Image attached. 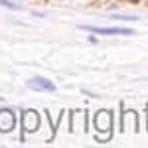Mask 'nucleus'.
Returning a JSON list of instances; mask_svg holds the SVG:
<instances>
[{"label":"nucleus","mask_w":148,"mask_h":148,"mask_svg":"<svg viewBox=\"0 0 148 148\" xmlns=\"http://www.w3.org/2000/svg\"><path fill=\"white\" fill-rule=\"evenodd\" d=\"M79 30L91 32L97 36H132L134 30L130 28H95V26H79Z\"/></svg>","instance_id":"1"},{"label":"nucleus","mask_w":148,"mask_h":148,"mask_svg":"<svg viewBox=\"0 0 148 148\" xmlns=\"http://www.w3.org/2000/svg\"><path fill=\"white\" fill-rule=\"evenodd\" d=\"M28 87L36 89V91H56L57 87L53 85V81L46 79V77H32L28 81Z\"/></svg>","instance_id":"2"},{"label":"nucleus","mask_w":148,"mask_h":148,"mask_svg":"<svg viewBox=\"0 0 148 148\" xmlns=\"http://www.w3.org/2000/svg\"><path fill=\"white\" fill-rule=\"evenodd\" d=\"M16 126V116L10 109L0 111V132H10L12 128Z\"/></svg>","instance_id":"3"},{"label":"nucleus","mask_w":148,"mask_h":148,"mask_svg":"<svg viewBox=\"0 0 148 148\" xmlns=\"http://www.w3.org/2000/svg\"><path fill=\"white\" fill-rule=\"evenodd\" d=\"M22 125H24V130H26V132H34L36 128L40 126L38 113H36V111H26V113H24V119H22Z\"/></svg>","instance_id":"4"},{"label":"nucleus","mask_w":148,"mask_h":148,"mask_svg":"<svg viewBox=\"0 0 148 148\" xmlns=\"http://www.w3.org/2000/svg\"><path fill=\"white\" fill-rule=\"evenodd\" d=\"M0 6L8 8V10H22V6L16 4V2H12V0H0Z\"/></svg>","instance_id":"5"},{"label":"nucleus","mask_w":148,"mask_h":148,"mask_svg":"<svg viewBox=\"0 0 148 148\" xmlns=\"http://www.w3.org/2000/svg\"><path fill=\"white\" fill-rule=\"evenodd\" d=\"M111 18H114V20H136V16H132V14H111Z\"/></svg>","instance_id":"6"},{"label":"nucleus","mask_w":148,"mask_h":148,"mask_svg":"<svg viewBox=\"0 0 148 148\" xmlns=\"http://www.w3.org/2000/svg\"><path fill=\"white\" fill-rule=\"evenodd\" d=\"M89 42H91V44H97V42H99V40H97V36L93 34V36H89Z\"/></svg>","instance_id":"7"}]
</instances>
